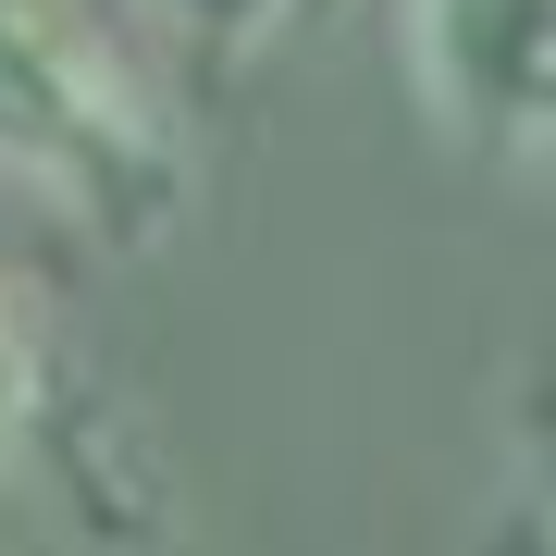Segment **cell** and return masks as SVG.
Instances as JSON below:
<instances>
[{
	"mask_svg": "<svg viewBox=\"0 0 556 556\" xmlns=\"http://www.w3.org/2000/svg\"><path fill=\"white\" fill-rule=\"evenodd\" d=\"M161 13H174V25H199V38H260L285 0H161Z\"/></svg>",
	"mask_w": 556,
	"mask_h": 556,
	"instance_id": "cell-4",
	"label": "cell"
},
{
	"mask_svg": "<svg viewBox=\"0 0 556 556\" xmlns=\"http://www.w3.org/2000/svg\"><path fill=\"white\" fill-rule=\"evenodd\" d=\"M544 556H556V507H544Z\"/></svg>",
	"mask_w": 556,
	"mask_h": 556,
	"instance_id": "cell-5",
	"label": "cell"
},
{
	"mask_svg": "<svg viewBox=\"0 0 556 556\" xmlns=\"http://www.w3.org/2000/svg\"><path fill=\"white\" fill-rule=\"evenodd\" d=\"M420 100L482 149H556V0H408Z\"/></svg>",
	"mask_w": 556,
	"mask_h": 556,
	"instance_id": "cell-2",
	"label": "cell"
},
{
	"mask_svg": "<svg viewBox=\"0 0 556 556\" xmlns=\"http://www.w3.org/2000/svg\"><path fill=\"white\" fill-rule=\"evenodd\" d=\"M25 408H38V334H25V309L0 298V445L25 433Z\"/></svg>",
	"mask_w": 556,
	"mask_h": 556,
	"instance_id": "cell-3",
	"label": "cell"
},
{
	"mask_svg": "<svg viewBox=\"0 0 556 556\" xmlns=\"http://www.w3.org/2000/svg\"><path fill=\"white\" fill-rule=\"evenodd\" d=\"M0 161L75 186L100 211H149L161 174H174L161 137H149V112L124 100V75L50 0H0Z\"/></svg>",
	"mask_w": 556,
	"mask_h": 556,
	"instance_id": "cell-1",
	"label": "cell"
}]
</instances>
